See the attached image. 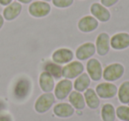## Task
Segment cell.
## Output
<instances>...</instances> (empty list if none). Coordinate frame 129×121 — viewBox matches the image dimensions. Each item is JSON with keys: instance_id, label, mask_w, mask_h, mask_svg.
<instances>
[{"instance_id": "cell-24", "label": "cell", "mask_w": 129, "mask_h": 121, "mask_svg": "<svg viewBox=\"0 0 129 121\" xmlns=\"http://www.w3.org/2000/svg\"><path fill=\"white\" fill-rule=\"evenodd\" d=\"M116 115L120 120L129 121V107L128 106H119L117 108Z\"/></svg>"}, {"instance_id": "cell-20", "label": "cell", "mask_w": 129, "mask_h": 121, "mask_svg": "<svg viewBox=\"0 0 129 121\" xmlns=\"http://www.w3.org/2000/svg\"><path fill=\"white\" fill-rule=\"evenodd\" d=\"M69 101L71 105L77 110H83L86 106L84 96L81 94V93L77 92V91L71 92V94H69Z\"/></svg>"}, {"instance_id": "cell-29", "label": "cell", "mask_w": 129, "mask_h": 121, "mask_svg": "<svg viewBox=\"0 0 129 121\" xmlns=\"http://www.w3.org/2000/svg\"><path fill=\"white\" fill-rule=\"evenodd\" d=\"M3 25H4V18H3L2 15L0 14V29L3 27Z\"/></svg>"}, {"instance_id": "cell-14", "label": "cell", "mask_w": 129, "mask_h": 121, "mask_svg": "<svg viewBox=\"0 0 129 121\" xmlns=\"http://www.w3.org/2000/svg\"><path fill=\"white\" fill-rule=\"evenodd\" d=\"M111 47L114 50H124L129 47V34L119 32L111 38Z\"/></svg>"}, {"instance_id": "cell-4", "label": "cell", "mask_w": 129, "mask_h": 121, "mask_svg": "<svg viewBox=\"0 0 129 121\" xmlns=\"http://www.w3.org/2000/svg\"><path fill=\"white\" fill-rule=\"evenodd\" d=\"M55 102V96L51 93H44L42 94L35 103V109L38 113L47 112Z\"/></svg>"}, {"instance_id": "cell-19", "label": "cell", "mask_w": 129, "mask_h": 121, "mask_svg": "<svg viewBox=\"0 0 129 121\" xmlns=\"http://www.w3.org/2000/svg\"><path fill=\"white\" fill-rule=\"evenodd\" d=\"M90 78L88 73H82L77 77L74 83V87L77 92H85L90 85Z\"/></svg>"}, {"instance_id": "cell-12", "label": "cell", "mask_w": 129, "mask_h": 121, "mask_svg": "<svg viewBox=\"0 0 129 121\" xmlns=\"http://www.w3.org/2000/svg\"><path fill=\"white\" fill-rule=\"evenodd\" d=\"M74 59V53L68 48H59L52 54V61L57 64H67Z\"/></svg>"}, {"instance_id": "cell-16", "label": "cell", "mask_w": 129, "mask_h": 121, "mask_svg": "<svg viewBox=\"0 0 129 121\" xmlns=\"http://www.w3.org/2000/svg\"><path fill=\"white\" fill-rule=\"evenodd\" d=\"M39 85L44 93H50L55 88V82H54L53 77L47 71H43L41 73L39 77Z\"/></svg>"}, {"instance_id": "cell-1", "label": "cell", "mask_w": 129, "mask_h": 121, "mask_svg": "<svg viewBox=\"0 0 129 121\" xmlns=\"http://www.w3.org/2000/svg\"><path fill=\"white\" fill-rule=\"evenodd\" d=\"M125 73V68L120 63H112L108 65L103 71V78L108 82H113L122 78Z\"/></svg>"}, {"instance_id": "cell-13", "label": "cell", "mask_w": 129, "mask_h": 121, "mask_svg": "<svg viewBox=\"0 0 129 121\" xmlns=\"http://www.w3.org/2000/svg\"><path fill=\"white\" fill-rule=\"evenodd\" d=\"M95 52L96 50H95V44L91 42H87L81 45L76 49L75 55L76 58L80 61H85V60L90 59L95 54Z\"/></svg>"}, {"instance_id": "cell-22", "label": "cell", "mask_w": 129, "mask_h": 121, "mask_svg": "<svg viewBox=\"0 0 129 121\" xmlns=\"http://www.w3.org/2000/svg\"><path fill=\"white\" fill-rule=\"evenodd\" d=\"M102 119L104 121H115L116 118V110L111 103H106L103 106L101 111Z\"/></svg>"}, {"instance_id": "cell-21", "label": "cell", "mask_w": 129, "mask_h": 121, "mask_svg": "<svg viewBox=\"0 0 129 121\" xmlns=\"http://www.w3.org/2000/svg\"><path fill=\"white\" fill-rule=\"evenodd\" d=\"M62 69L63 68L60 64H57L54 62H48L44 64V71L50 73L55 79H59L62 78Z\"/></svg>"}, {"instance_id": "cell-23", "label": "cell", "mask_w": 129, "mask_h": 121, "mask_svg": "<svg viewBox=\"0 0 129 121\" xmlns=\"http://www.w3.org/2000/svg\"><path fill=\"white\" fill-rule=\"evenodd\" d=\"M118 100L123 104L129 103V81H125L120 85L118 89Z\"/></svg>"}, {"instance_id": "cell-31", "label": "cell", "mask_w": 129, "mask_h": 121, "mask_svg": "<svg viewBox=\"0 0 129 121\" xmlns=\"http://www.w3.org/2000/svg\"><path fill=\"white\" fill-rule=\"evenodd\" d=\"M3 109H4V104H1V103H0V112L2 111Z\"/></svg>"}, {"instance_id": "cell-2", "label": "cell", "mask_w": 129, "mask_h": 121, "mask_svg": "<svg viewBox=\"0 0 129 121\" xmlns=\"http://www.w3.org/2000/svg\"><path fill=\"white\" fill-rule=\"evenodd\" d=\"M84 71V66L81 62L74 61L63 67L62 69V77L67 79H74L82 74Z\"/></svg>"}, {"instance_id": "cell-5", "label": "cell", "mask_w": 129, "mask_h": 121, "mask_svg": "<svg viewBox=\"0 0 129 121\" xmlns=\"http://www.w3.org/2000/svg\"><path fill=\"white\" fill-rule=\"evenodd\" d=\"M31 91V82L26 78H20L15 84L13 94L16 99L24 100L29 95Z\"/></svg>"}, {"instance_id": "cell-25", "label": "cell", "mask_w": 129, "mask_h": 121, "mask_svg": "<svg viewBox=\"0 0 129 121\" xmlns=\"http://www.w3.org/2000/svg\"><path fill=\"white\" fill-rule=\"evenodd\" d=\"M74 0H52V4L57 8H68L74 4Z\"/></svg>"}, {"instance_id": "cell-11", "label": "cell", "mask_w": 129, "mask_h": 121, "mask_svg": "<svg viewBox=\"0 0 129 121\" xmlns=\"http://www.w3.org/2000/svg\"><path fill=\"white\" fill-rule=\"evenodd\" d=\"M99 22L92 15H85L78 22V28L81 32L89 33L95 30L98 28Z\"/></svg>"}, {"instance_id": "cell-27", "label": "cell", "mask_w": 129, "mask_h": 121, "mask_svg": "<svg viewBox=\"0 0 129 121\" xmlns=\"http://www.w3.org/2000/svg\"><path fill=\"white\" fill-rule=\"evenodd\" d=\"M0 121H12V117L7 114H0Z\"/></svg>"}, {"instance_id": "cell-28", "label": "cell", "mask_w": 129, "mask_h": 121, "mask_svg": "<svg viewBox=\"0 0 129 121\" xmlns=\"http://www.w3.org/2000/svg\"><path fill=\"white\" fill-rule=\"evenodd\" d=\"M13 2V0H0V4L2 6H8Z\"/></svg>"}, {"instance_id": "cell-3", "label": "cell", "mask_w": 129, "mask_h": 121, "mask_svg": "<svg viewBox=\"0 0 129 121\" xmlns=\"http://www.w3.org/2000/svg\"><path fill=\"white\" fill-rule=\"evenodd\" d=\"M51 6L48 2L44 1H36L31 3L28 7V12L31 16L36 18H43L50 13Z\"/></svg>"}, {"instance_id": "cell-26", "label": "cell", "mask_w": 129, "mask_h": 121, "mask_svg": "<svg viewBox=\"0 0 129 121\" xmlns=\"http://www.w3.org/2000/svg\"><path fill=\"white\" fill-rule=\"evenodd\" d=\"M119 0H101V4L105 7H111L116 5Z\"/></svg>"}, {"instance_id": "cell-30", "label": "cell", "mask_w": 129, "mask_h": 121, "mask_svg": "<svg viewBox=\"0 0 129 121\" xmlns=\"http://www.w3.org/2000/svg\"><path fill=\"white\" fill-rule=\"evenodd\" d=\"M19 1V3H23V4H29L32 0H17Z\"/></svg>"}, {"instance_id": "cell-17", "label": "cell", "mask_w": 129, "mask_h": 121, "mask_svg": "<svg viewBox=\"0 0 129 121\" xmlns=\"http://www.w3.org/2000/svg\"><path fill=\"white\" fill-rule=\"evenodd\" d=\"M53 112L58 117H69L74 115V108L69 103L62 102L55 105Z\"/></svg>"}, {"instance_id": "cell-18", "label": "cell", "mask_w": 129, "mask_h": 121, "mask_svg": "<svg viewBox=\"0 0 129 121\" xmlns=\"http://www.w3.org/2000/svg\"><path fill=\"white\" fill-rule=\"evenodd\" d=\"M84 99L87 105L92 110L97 109L100 105V99L97 94L95 92V90L92 88H88L85 91Z\"/></svg>"}, {"instance_id": "cell-15", "label": "cell", "mask_w": 129, "mask_h": 121, "mask_svg": "<svg viewBox=\"0 0 129 121\" xmlns=\"http://www.w3.org/2000/svg\"><path fill=\"white\" fill-rule=\"evenodd\" d=\"M22 10V6L19 2H12L10 5L6 6V7L4 9L3 15L4 18L7 21H13L16 19L20 15Z\"/></svg>"}, {"instance_id": "cell-6", "label": "cell", "mask_w": 129, "mask_h": 121, "mask_svg": "<svg viewBox=\"0 0 129 121\" xmlns=\"http://www.w3.org/2000/svg\"><path fill=\"white\" fill-rule=\"evenodd\" d=\"M87 72L90 79L94 81H99L103 77L102 64L95 58H91L87 62Z\"/></svg>"}, {"instance_id": "cell-8", "label": "cell", "mask_w": 129, "mask_h": 121, "mask_svg": "<svg viewBox=\"0 0 129 121\" xmlns=\"http://www.w3.org/2000/svg\"><path fill=\"white\" fill-rule=\"evenodd\" d=\"M90 13L98 22H107L111 19V12L101 3H94L90 6Z\"/></svg>"}, {"instance_id": "cell-10", "label": "cell", "mask_w": 129, "mask_h": 121, "mask_svg": "<svg viewBox=\"0 0 129 121\" xmlns=\"http://www.w3.org/2000/svg\"><path fill=\"white\" fill-rule=\"evenodd\" d=\"M73 85L72 81L70 79H62L57 84L55 87V96L58 100H64L71 94L73 90Z\"/></svg>"}, {"instance_id": "cell-7", "label": "cell", "mask_w": 129, "mask_h": 121, "mask_svg": "<svg viewBox=\"0 0 129 121\" xmlns=\"http://www.w3.org/2000/svg\"><path fill=\"white\" fill-rule=\"evenodd\" d=\"M95 93L102 99H111L118 94V87L110 82L101 83L95 88Z\"/></svg>"}, {"instance_id": "cell-9", "label": "cell", "mask_w": 129, "mask_h": 121, "mask_svg": "<svg viewBox=\"0 0 129 121\" xmlns=\"http://www.w3.org/2000/svg\"><path fill=\"white\" fill-rule=\"evenodd\" d=\"M111 49V38L105 32L100 33L95 41V50L100 56H105Z\"/></svg>"}, {"instance_id": "cell-32", "label": "cell", "mask_w": 129, "mask_h": 121, "mask_svg": "<svg viewBox=\"0 0 129 121\" xmlns=\"http://www.w3.org/2000/svg\"><path fill=\"white\" fill-rule=\"evenodd\" d=\"M42 1H44V2H50V1H51V0H42Z\"/></svg>"}]
</instances>
